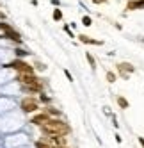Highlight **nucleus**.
<instances>
[{
	"label": "nucleus",
	"instance_id": "11",
	"mask_svg": "<svg viewBox=\"0 0 144 148\" xmlns=\"http://www.w3.org/2000/svg\"><path fill=\"white\" fill-rule=\"evenodd\" d=\"M107 80H109V82H114V80H116V75H114L112 71H107Z\"/></svg>",
	"mask_w": 144,
	"mask_h": 148
},
{
	"label": "nucleus",
	"instance_id": "16",
	"mask_svg": "<svg viewBox=\"0 0 144 148\" xmlns=\"http://www.w3.org/2000/svg\"><path fill=\"white\" fill-rule=\"evenodd\" d=\"M4 18H5V14H4V13H0V20H4Z\"/></svg>",
	"mask_w": 144,
	"mask_h": 148
},
{
	"label": "nucleus",
	"instance_id": "8",
	"mask_svg": "<svg viewBox=\"0 0 144 148\" xmlns=\"http://www.w3.org/2000/svg\"><path fill=\"white\" fill-rule=\"evenodd\" d=\"M118 103L121 105L123 109H128V105H130V103H128V100H126V98H123V97H119V98H118Z\"/></svg>",
	"mask_w": 144,
	"mask_h": 148
},
{
	"label": "nucleus",
	"instance_id": "6",
	"mask_svg": "<svg viewBox=\"0 0 144 148\" xmlns=\"http://www.w3.org/2000/svg\"><path fill=\"white\" fill-rule=\"evenodd\" d=\"M48 120H50V116H48L46 112H43V114H37V116H34V118H32V123L41 127V125H45Z\"/></svg>",
	"mask_w": 144,
	"mask_h": 148
},
{
	"label": "nucleus",
	"instance_id": "15",
	"mask_svg": "<svg viewBox=\"0 0 144 148\" xmlns=\"http://www.w3.org/2000/svg\"><path fill=\"white\" fill-rule=\"evenodd\" d=\"M139 143L142 145V148H144V137H139Z\"/></svg>",
	"mask_w": 144,
	"mask_h": 148
},
{
	"label": "nucleus",
	"instance_id": "14",
	"mask_svg": "<svg viewBox=\"0 0 144 148\" xmlns=\"http://www.w3.org/2000/svg\"><path fill=\"white\" fill-rule=\"evenodd\" d=\"M36 66H37L39 70H45V64H41V62H36Z\"/></svg>",
	"mask_w": 144,
	"mask_h": 148
},
{
	"label": "nucleus",
	"instance_id": "7",
	"mask_svg": "<svg viewBox=\"0 0 144 148\" xmlns=\"http://www.w3.org/2000/svg\"><path fill=\"white\" fill-rule=\"evenodd\" d=\"M135 7H142L144 9V0H139V2L135 0V2H130L128 4V9H135Z\"/></svg>",
	"mask_w": 144,
	"mask_h": 148
},
{
	"label": "nucleus",
	"instance_id": "1",
	"mask_svg": "<svg viewBox=\"0 0 144 148\" xmlns=\"http://www.w3.org/2000/svg\"><path fill=\"white\" fill-rule=\"evenodd\" d=\"M41 130L45 132V136H66L69 127L60 120H48L45 125H41Z\"/></svg>",
	"mask_w": 144,
	"mask_h": 148
},
{
	"label": "nucleus",
	"instance_id": "10",
	"mask_svg": "<svg viewBox=\"0 0 144 148\" xmlns=\"http://www.w3.org/2000/svg\"><path fill=\"white\" fill-rule=\"evenodd\" d=\"M87 61H89V64H91L92 68H94V66H96V61H94V57H92L91 54H87Z\"/></svg>",
	"mask_w": 144,
	"mask_h": 148
},
{
	"label": "nucleus",
	"instance_id": "9",
	"mask_svg": "<svg viewBox=\"0 0 144 148\" xmlns=\"http://www.w3.org/2000/svg\"><path fill=\"white\" fill-rule=\"evenodd\" d=\"M82 41H86V43H91V45H101V41H94V39H89L87 36H80Z\"/></svg>",
	"mask_w": 144,
	"mask_h": 148
},
{
	"label": "nucleus",
	"instance_id": "12",
	"mask_svg": "<svg viewBox=\"0 0 144 148\" xmlns=\"http://www.w3.org/2000/svg\"><path fill=\"white\" fill-rule=\"evenodd\" d=\"M82 22H84L86 27H89V25H91V18H89V16H84V20H82Z\"/></svg>",
	"mask_w": 144,
	"mask_h": 148
},
{
	"label": "nucleus",
	"instance_id": "2",
	"mask_svg": "<svg viewBox=\"0 0 144 148\" xmlns=\"http://www.w3.org/2000/svg\"><path fill=\"white\" fill-rule=\"evenodd\" d=\"M20 105H22V111H23V112H34V111H37V109H39V105H37V100L30 98V97L23 98Z\"/></svg>",
	"mask_w": 144,
	"mask_h": 148
},
{
	"label": "nucleus",
	"instance_id": "4",
	"mask_svg": "<svg viewBox=\"0 0 144 148\" xmlns=\"http://www.w3.org/2000/svg\"><path fill=\"white\" fill-rule=\"evenodd\" d=\"M0 29L4 30L5 32V36L9 38V39H13V41H16V43H20V41H22V38H20V34L16 32V30H13L9 25H5V23H0Z\"/></svg>",
	"mask_w": 144,
	"mask_h": 148
},
{
	"label": "nucleus",
	"instance_id": "3",
	"mask_svg": "<svg viewBox=\"0 0 144 148\" xmlns=\"http://www.w3.org/2000/svg\"><path fill=\"white\" fill-rule=\"evenodd\" d=\"M7 68H13V70H16V71H20V73H32V68H30L27 62H23V61H13L11 64H9Z\"/></svg>",
	"mask_w": 144,
	"mask_h": 148
},
{
	"label": "nucleus",
	"instance_id": "13",
	"mask_svg": "<svg viewBox=\"0 0 144 148\" xmlns=\"http://www.w3.org/2000/svg\"><path fill=\"white\" fill-rule=\"evenodd\" d=\"M54 18H55V20H60V18H62V14H60V11H59V9H55V13H54Z\"/></svg>",
	"mask_w": 144,
	"mask_h": 148
},
{
	"label": "nucleus",
	"instance_id": "5",
	"mask_svg": "<svg viewBox=\"0 0 144 148\" xmlns=\"http://www.w3.org/2000/svg\"><path fill=\"white\" fill-rule=\"evenodd\" d=\"M118 70H119V73H121L125 79H128V75L133 71V66L130 64V62H121V64L118 66Z\"/></svg>",
	"mask_w": 144,
	"mask_h": 148
}]
</instances>
